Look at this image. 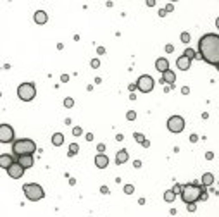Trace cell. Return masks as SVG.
Returning a JSON list of instances; mask_svg holds the SVG:
<instances>
[{
	"label": "cell",
	"instance_id": "cell-1",
	"mask_svg": "<svg viewBox=\"0 0 219 217\" xmlns=\"http://www.w3.org/2000/svg\"><path fill=\"white\" fill-rule=\"evenodd\" d=\"M198 55L211 66L219 64V35L207 33L198 40Z\"/></svg>",
	"mask_w": 219,
	"mask_h": 217
},
{
	"label": "cell",
	"instance_id": "cell-2",
	"mask_svg": "<svg viewBox=\"0 0 219 217\" xmlns=\"http://www.w3.org/2000/svg\"><path fill=\"white\" fill-rule=\"evenodd\" d=\"M202 193H205V186L195 183H188L183 186L181 191V200L188 205V203H197L202 198Z\"/></svg>",
	"mask_w": 219,
	"mask_h": 217
},
{
	"label": "cell",
	"instance_id": "cell-3",
	"mask_svg": "<svg viewBox=\"0 0 219 217\" xmlns=\"http://www.w3.org/2000/svg\"><path fill=\"white\" fill-rule=\"evenodd\" d=\"M12 152H14L16 157H21V155H33L36 152V143L33 140L22 138V140H16L12 143Z\"/></svg>",
	"mask_w": 219,
	"mask_h": 217
},
{
	"label": "cell",
	"instance_id": "cell-4",
	"mask_svg": "<svg viewBox=\"0 0 219 217\" xmlns=\"http://www.w3.org/2000/svg\"><path fill=\"white\" fill-rule=\"evenodd\" d=\"M22 191H24V196L28 200H31V202H38V200H41L45 196L43 188L38 183H26L22 186Z\"/></svg>",
	"mask_w": 219,
	"mask_h": 217
},
{
	"label": "cell",
	"instance_id": "cell-5",
	"mask_svg": "<svg viewBox=\"0 0 219 217\" xmlns=\"http://www.w3.org/2000/svg\"><path fill=\"white\" fill-rule=\"evenodd\" d=\"M17 97L22 102H31L36 97V86L33 83H21L17 86Z\"/></svg>",
	"mask_w": 219,
	"mask_h": 217
},
{
	"label": "cell",
	"instance_id": "cell-6",
	"mask_svg": "<svg viewBox=\"0 0 219 217\" xmlns=\"http://www.w3.org/2000/svg\"><path fill=\"white\" fill-rule=\"evenodd\" d=\"M154 85H155V81H154V78L150 74H141L136 81V88L141 93H150L154 90Z\"/></svg>",
	"mask_w": 219,
	"mask_h": 217
},
{
	"label": "cell",
	"instance_id": "cell-7",
	"mask_svg": "<svg viewBox=\"0 0 219 217\" xmlns=\"http://www.w3.org/2000/svg\"><path fill=\"white\" fill-rule=\"evenodd\" d=\"M167 129L171 133H181L185 129V119L181 116H171L167 119Z\"/></svg>",
	"mask_w": 219,
	"mask_h": 217
},
{
	"label": "cell",
	"instance_id": "cell-8",
	"mask_svg": "<svg viewBox=\"0 0 219 217\" xmlns=\"http://www.w3.org/2000/svg\"><path fill=\"white\" fill-rule=\"evenodd\" d=\"M0 141L2 143H14V129L9 124H0Z\"/></svg>",
	"mask_w": 219,
	"mask_h": 217
},
{
	"label": "cell",
	"instance_id": "cell-9",
	"mask_svg": "<svg viewBox=\"0 0 219 217\" xmlns=\"http://www.w3.org/2000/svg\"><path fill=\"white\" fill-rule=\"evenodd\" d=\"M24 171H26V169H24V167H22V165L19 164L17 160H16L14 164H12L11 167L7 169V174H9V178H12V179H19V178H22Z\"/></svg>",
	"mask_w": 219,
	"mask_h": 217
},
{
	"label": "cell",
	"instance_id": "cell-10",
	"mask_svg": "<svg viewBox=\"0 0 219 217\" xmlns=\"http://www.w3.org/2000/svg\"><path fill=\"white\" fill-rule=\"evenodd\" d=\"M14 162L16 160H14V157H12L11 154H2V155H0V167L5 169V171H7V169L11 167Z\"/></svg>",
	"mask_w": 219,
	"mask_h": 217
},
{
	"label": "cell",
	"instance_id": "cell-11",
	"mask_svg": "<svg viewBox=\"0 0 219 217\" xmlns=\"http://www.w3.org/2000/svg\"><path fill=\"white\" fill-rule=\"evenodd\" d=\"M190 66H192V60H190L188 57L181 55V57H178V59H176V67L181 69V71H188Z\"/></svg>",
	"mask_w": 219,
	"mask_h": 217
},
{
	"label": "cell",
	"instance_id": "cell-12",
	"mask_svg": "<svg viewBox=\"0 0 219 217\" xmlns=\"http://www.w3.org/2000/svg\"><path fill=\"white\" fill-rule=\"evenodd\" d=\"M17 162L24 169H30V167H33L35 159H33V155H21V157H17Z\"/></svg>",
	"mask_w": 219,
	"mask_h": 217
},
{
	"label": "cell",
	"instance_id": "cell-13",
	"mask_svg": "<svg viewBox=\"0 0 219 217\" xmlns=\"http://www.w3.org/2000/svg\"><path fill=\"white\" fill-rule=\"evenodd\" d=\"M155 69L162 74V72L169 71V62H167V59H164V57H159V59L155 60Z\"/></svg>",
	"mask_w": 219,
	"mask_h": 217
},
{
	"label": "cell",
	"instance_id": "cell-14",
	"mask_svg": "<svg viewBox=\"0 0 219 217\" xmlns=\"http://www.w3.org/2000/svg\"><path fill=\"white\" fill-rule=\"evenodd\" d=\"M95 165H97L98 169H105V167L109 165V157H107L105 154H98V155L95 157Z\"/></svg>",
	"mask_w": 219,
	"mask_h": 217
},
{
	"label": "cell",
	"instance_id": "cell-15",
	"mask_svg": "<svg viewBox=\"0 0 219 217\" xmlns=\"http://www.w3.org/2000/svg\"><path fill=\"white\" fill-rule=\"evenodd\" d=\"M174 81H176V74L169 69V71L162 72V78H160V83H169L171 86H174Z\"/></svg>",
	"mask_w": 219,
	"mask_h": 217
},
{
	"label": "cell",
	"instance_id": "cell-16",
	"mask_svg": "<svg viewBox=\"0 0 219 217\" xmlns=\"http://www.w3.org/2000/svg\"><path fill=\"white\" fill-rule=\"evenodd\" d=\"M33 19H35V23H36V24H45L48 21V16H47V12H45V11H36V12H35V16H33Z\"/></svg>",
	"mask_w": 219,
	"mask_h": 217
},
{
	"label": "cell",
	"instance_id": "cell-17",
	"mask_svg": "<svg viewBox=\"0 0 219 217\" xmlns=\"http://www.w3.org/2000/svg\"><path fill=\"white\" fill-rule=\"evenodd\" d=\"M200 183H202V186H211L212 183H214V174L212 172H205L204 176H202V179H200Z\"/></svg>",
	"mask_w": 219,
	"mask_h": 217
},
{
	"label": "cell",
	"instance_id": "cell-18",
	"mask_svg": "<svg viewBox=\"0 0 219 217\" xmlns=\"http://www.w3.org/2000/svg\"><path fill=\"white\" fill-rule=\"evenodd\" d=\"M126 160H128V152H126V150H119L117 154H116V164L121 165V164H124Z\"/></svg>",
	"mask_w": 219,
	"mask_h": 217
},
{
	"label": "cell",
	"instance_id": "cell-19",
	"mask_svg": "<svg viewBox=\"0 0 219 217\" xmlns=\"http://www.w3.org/2000/svg\"><path fill=\"white\" fill-rule=\"evenodd\" d=\"M64 143V135L62 133H54L52 135V145L54 146H60Z\"/></svg>",
	"mask_w": 219,
	"mask_h": 217
},
{
	"label": "cell",
	"instance_id": "cell-20",
	"mask_svg": "<svg viewBox=\"0 0 219 217\" xmlns=\"http://www.w3.org/2000/svg\"><path fill=\"white\" fill-rule=\"evenodd\" d=\"M174 198H176V193H174L173 190H167V191H164V202L171 203V202H174Z\"/></svg>",
	"mask_w": 219,
	"mask_h": 217
},
{
	"label": "cell",
	"instance_id": "cell-21",
	"mask_svg": "<svg viewBox=\"0 0 219 217\" xmlns=\"http://www.w3.org/2000/svg\"><path fill=\"white\" fill-rule=\"evenodd\" d=\"M78 152H79V145H78V143H71V145H69V152H67V154H69V157L76 155Z\"/></svg>",
	"mask_w": 219,
	"mask_h": 217
},
{
	"label": "cell",
	"instance_id": "cell-22",
	"mask_svg": "<svg viewBox=\"0 0 219 217\" xmlns=\"http://www.w3.org/2000/svg\"><path fill=\"white\" fill-rule=\"evenodd\" d=\"M183 55H185V57H188L190 60H193L195 57H198L197 53H195V50H192V48H186L185 52H183Z\"/></svg>",
	"mask_w": 219,
	"mask_h": 217
},
{
	"label": "cell",
	"instance_id": "cell-23",
	"mask_svg": "<svg viewBox=\"0 0 219 217\" xmlns=\"http://www.w3.org/2000/svg\"><path fill=\"white\" fill-rule=\"evenodd\" d=\"M73 105H74V100H73V98H71V97L64 98V107H66V108H71V107H73Z\"/></svg>",
	"mask_w": 219,
	"mask_h": 217
},
{
	"label": "cell",
	"instance_id": "cell-24",
	"mask_svg": "<svg viewBox=\"0 0 219 217\" xmlns=\"http://www.w3.org/2000/svg\"><path fill=\"white\" fill-rule=\"evenodd\" d=\"M123 190H124V193H126V195H133L135 186H133V184H124V188H123Z\"/></svg>",
	"mask_w": 219,
	"mask_h": 217
},
{
	"label": "cell",
	"instance_id": "cell-25",
	"mask_svg": "<svg viewBox=\"0 0 219 217\" xmlns=\"http://www.w3.org/2000/svg\"><path fill=\"white\" fill-rule=\"evenodd\" d=\"M126 119L128 121H135V119H136V112H135V110H128V112H126Z\"/></svg>",
	"mask_w": 219,
	"mask_h": 217
},
{
	"label": "cell",
	"instance_id": "cell-26",
	"mask_svg": "<svg viewBox=\"0 0 219 217\" xmlns=\"http://www.w3.org/2000/svg\"><path fill=\"white\" fill-rule=\"evenodd\" d=\"M190 38H192V36H190L188 31H183V33H181V41H183V43H188Z\"/></svg>",
	"mask_w": 219,
	"mask_h": 217
},
{
	"label": "cell",
	"instance_id": "cell-27",
	"mask_svg": "<svg viewBox=\"0 0 219 217\" xmlns=\"http://www.w3.org/2000/svg\"><path fill=\"white\" fill-rule=\"evenodd\" d=\"M73 135H74V136H81L83 135V129L79 126H74V127H73Z\"/></svg>",
	"mask_w": 219,
	"mask_h": 217
},
{
	"label": "cell",
	"instance_id": "cell-28",
	"mask_svg": "<svg viewBox=\"0 0 219 217\" xmlns=\"http://www.w3.org/2000/svg\"><path fill=\"white\" fill-rule=\"evenodd\" d=\"M173 191H174L176 195H181V191H183V186H181V184H178V183H176L174 186H173Z\"/></svg>",
	"mask_w": 219,
	"mask_h": 217
},
{
	"label": "cell",
	"instance_id": "cell-29",
	"mask_svg": "<svg viewBox=\"0 0 219 217\" xmlns=\"http://www.w3.org/2000/svg\"><path fill=\"white\" fill-rule=\"evenodd\" d=\"M135 140H136L138 143H143L145 141V136L141 135V133H135Z\"/></svg>",
	"mask_w": 219,
	"mask_h": 217
},
{
	"label": "cell",
	"instance_id": "cell-30",
	"mask_svg": "<svg viewBox=\"0 0 219 217\" xmlns=\"http://www.w3.org/2000/svg\"><path fill=\"white\" fill-rule=\"evenodd\" d=\"M186 210H188V212H195V210H197V203H188V205H186Z\"/></svg>",
	"mask_w": 219,
	"mask_h": 217
},
{
	"label": "cell",
	"instance_id": "cell-31",
	"mask_svg": "<svg viewBox=\"0 0 219 217\" xmlns=\"http://www.w3.org/2000/svg\"><path fill=\"white\" fill-rule=\"evenodd\" d=\"M90 66H92L93 69H97V67H98V66H100V60H98V59H93L92 62H90Z\"/></svg>",
	"mask_w": 219,
	"mask_h": 217
},
{
	"label": "cell",
	"instance_id": "cell-32",
	"mask_svg": "<svg viewBox=\"0 0 219 217\" xmlns=\"http://www.w3.org/2000/svg\"><path fill=\"white\" fill-rule=\"evenodd\" d=\"M97 150H98V154H104V152H105V145H104V143H98V145H97Z\"/></svg>",
	"mask_w": 219,
	"mask_h": 217
},
{
	"label": "cell",
	"instance_id": "cell-33",
	"mask_svg": "<svg viewBox=\"0 0 219 217\" xmlns=\"http://www.w3.org/2000/svg\"><path fill=\"white\" fill-rule=\"evenodd\" d=\"M173 11H174V5H173V4H167L166 5V12H173Z\"/></svg>",
	"mask_w": 219,
	"mask_h": 217
},
{
	"label": "cell",
	"instance_id": "cell-34",
	"mask_svg": "<svg viewBox=\"0 0 219 217\" xmlns=\"http://www.w3.org/2000/svg\"><path fill=\"white\" fill-rule=\"evenodd\" d=\"M166 52H167V53L174 52V47H173V45H166Z\"/></svg>",
	"mask_w": 219,
	"mask_h": 217
},
{
	"label": "cell",
	"instance_id": "cell-35",
	"mask_svg": "<svg viewBox=\"0 0 219 217\" xmlns=\"http://www.w3.org/2000/svg\"><path fill=\"white\" fill-rule=\"evenodd\" d=\"M181 93L183 95H188L190 93V88H188V86H183V88H181Z\"/></svg>",
	"mask_w": 219,
	"mask_h": 217
},
{
	"label": "cell",
	"instance_id": "cell-36",
	"mask_svg": "<svg viewBox=\"0 0 219 217\" xmlns=\"http://www.w3.org/2000/svg\"><path fill=\"white\" fill-rule=\"evenodd\" d=\"M205 159H207V160H212V159H214V154H212V152H207V154H205Z\"/></svg>",
	"mask_w": 219,
	"mask_h": 217
},
{
	"label": "cell",
	"instance_id": "cell-37",
	"mask_svg": "<svg viewBox=\"0 0 219 217\" xmlns=\"http://www.w3.org/2000/svg\"><path fill=\"white\" fill-rule=\"evenodd\" d=\"M60 81H62V83H67V81H69V76H67V74H62V76H60Z\"/></svg>",
	"mask_w": 219,
	"mask_h": 217
},
{
	"label": "cell",
	"instance_id": "cell-38",
	"mask_svg": "<svg viewBox=\"0 0 219 217\" xmlns=\"http://www.w3.org/2000/svg\"><path fill=\"white\" fill-rule=\"evenodd\" d=\"M100 191H102L104 195H107V193H109V188H107V186H100Z\"/></svg>",
	"mask_w": 219,
	"mask_h": 217
},
{
	"label": "cell",
	"instance_id": "cell-39",
	"mask_svg": "<svg viewBox=\"0 0 219 217\" xmlns=\"http://www.w3.org/2000/svg\"><path fill=\"white\" fill-rule=\"evenodd\" d=\"M197 140H198V136H197V135H192V136H190V141H193V143H195Z\"/></svg>",
	"mask_w": 219,
	"mask_h": 217
},
{
	"label": "cell",
	"instance_id": "cell-40",
	"mask_svg": "<svg viewBox=\"0 0 219 217\" xmlns=\"http://www.w3.org/2000/svg\"><path fill=\"white\" fill-rule=\"evenodd\" d=\"M97 52L102 55V53H105V48H104V47H98V48H97Z\"/></svg>",
	"mask_w": 219,
	"mask_h": 217
},
{
	"label": "cell",
	"instance_id": "cell-41",
	"mask_svg": "<svg viewBox=\"0 0 219 217\" xmlns=\"http://www.w3.org/2000/svg\"><path fill=\"white\" fill-rule=\"evenodd\" d=\"M133 165L138 169V167H141V162H140V160H135V162H133Z\"/></svg>",
	"mask_w": 219,
	"mask_h": 217
},
{
	"label": "cell",
	"instance_id": "cell-42",
	"mask_svg": "<svg viewBox=\"0 0 219 217\" xmlns=\"http://www.w3.org/2000/svg\"><path fill=\"white\" fill-rule=\"evenodd\" d=\"M147 5H149V7H154V5H155V2H154V0H147Z\"/></svg>",
	"mask_w": 219,
	"mask_h": 217
},
{
	"label": "cell",
	"instance_id": "cell-43",
	"mask_svg": "<svg viewBox=\"0 0 219 217\" xmlns=\"http://www.w3.org/2000/svg\"><path fill=\"white\" fill-rule=\"evenodd\" d=\"M141 145H143V146H145V148H149V146H150V141H149V140H145V141H143V143H141Z\"/></svg>",
	"mask_w": 219,
	"mask_h": 217
},
{
	"label": "cell",
	"instance_id": "cell-44",
	"mask_svg": "<svg viewBox=\"0 0 219 217\" xmlns=\"http://www.w3.org/2000/svg\"><path fill=\"white\" fill-rule=\"evenodd\" d=\"M159 16H160V17H164V16H166V9H160V11H159Z\"/></svg>",
	"mask_w": 219,
	"mask_h": 217
},
{
	"label": "cell",
	"instance_id": "cell-45",
	"mask_svg": "<svg viewBox=\"0 0 219 217\" xmlns=\"http://www.w3.org/2000/svg\"><path fill=\"white\" fill-rule=\"evenodd\" d=\"M86 140H88V141H92V140H93V135H92V133H88V135H86Z\"/></svg>",
	"mask_w": 219,
	"mask_h": 217
},
{
	"label": "cell",
	"instance_id": "cell-46",
	"mask_svg": "<svg viewBox=\"0 0 219 217\" xmlns=\"http://www.w3.org/2000/svg\"><path fill=\"white\" fill-rule=\"evenodd\" d=\"M216 26H217V30H219V17L216 19Z\"/></svg>",
	"mask_w": 219,
	"mask_h": 217
},
{
	"label": "cell",
	"instance_id": "cell-47",
	"mask_svg": "<svg viewBox=\"0 0 219 217\" xmlns=\"http://www.w3.org/2000/svg\"><path fill=\"white\" fill-rule=\"evenodd\" d=\"M216 67H217V71H219V64H217V66H216Z\"/></svg>",
	"mask_w": 219,
	"mask_h": 217
}]
</instances>
